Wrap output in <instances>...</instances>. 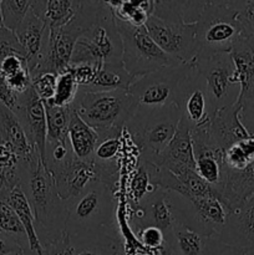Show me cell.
Returning a JSON list of instances; mask_svg holds the SVG:
<instances>
[{
  "label": "cell",
  "instance_id": "d4e9b609",
  "mask_svg": "<svg viewBox=\"0 0 254 255\" xmlns=\"http://www.w3.org/2000/svg\"><path fill=\"white\" fill-rule=\"evenodd\" d=\"M0 139L15 149L21 159H27L32 153L37 152L27 141L26 134L12 110L0 101Z\"/></svg>",
  "mask_w": 254,
  "mask_h": 255
},
{
  "label": "cell",
  "instance_id": "5b68a950",
  "mask_svg": "<svg viewBox=\"0 0 254 255\" xmlns=\"http://www.w3.org/2000/svg\"><path fill=\"white\" fill-rule=\"evenodd\" d=\"M242 35L236 11L228 1H204L196 21V59L229 54Z\"/></svg>",
  "mask_w": 254,
  "mask_h": 255
},
{
  "label": "cell",
  "instance_id": "c3c4849f",
  "mask_svg": "<svg viewBox=\"0 0 254 255\" xmlns=\"http://www.w3.org/2000/svg\"><path fill=\"white\" fill-rule=\"evenodd\" d=\"M19 251H22V249L20 248L16 241L12 239L10 236H7V234L0 232V255H7Z\"/></svg>",
  "mask_w": 254,
  "mask_h": 255
},
{
  "label": "cell",
  "instance_id": "bcb514c9",
  "mask_svg": "<svg viewBox=\"0 0 254 255\" xmlns=\"http://www.w3.org/2000/svg\"><path fill=\"white\" fill-rule=\"evenodd\" d=\"M17 95L14 94L11 91V89L9 87L6 81V77L2 74V71L0 70V101L5 105L6 107H9L10 110H14L15 105H16Z\"/></svg>",
  "mask_w": 254,
  "mask_h": 255
},
{
  "label": "cell",
  "instance_id": "30bf717a",
  "mask_svg": "<svg viewBox=\"0 0 254 255\" xmlns=\"http://www.w3.org/2000/svg\"><path fill=\"white\" fill-rule=\"evenodd\" d=\"M194 66L206 89L211 119L218 110L236 104L239 96V85L234 80V64L231 54L196 59Z\"/></svg>",
  "mask_w": 254,
  "mask_h": 255
},
{
  "label": "cell",
  "instance_id": "d6986e66",
  "mask_svg": "<svg viewBox=\"0 0 254 255\" xmlns=\"http://www.w3.org/2000/svg\"><path fill=\"white\" fill-rule=\"evenodd\" d=\"M229 54L234 64V80L239 85L237 104L244 110L254 100V47L248 37L242 36Z\"/></svg>",
  "mask_w": 254,
  "mask_h": 255
},
{
  "label": "cell",
  "instance_id": "cb8c5ba5",
  "mask_svg": "<svg viewBox=\"0 0 254 255\" xmlns=\"http://www.w3.org/2000/svg\"><path fill=\"white\" fill-rule=\"evenodd\" d=\"M67 138L72 152L84 162L94 161V153L99 143V134L72 110L69 120Z\"/></svg>",
  "mask_w": 254,
  "mask_h": 255
},
{
  "label": "cell",
  "instance_id": "f35d334b",
  "mask_svg": "<svg viewBox=\"0 0 254 255\" xmlns=\"http://www.w3.org/2000/svg\"><path fill=\"white\" fill-rule=\"evenodd\" d=\"M57 74L54 72H40L31 75V85L36 95L42 102L51 101L56 90Z\"/></svg>",
  "mask_w": 254,
  "mask_h": 255
},
{
  "label": "cell",
  "instance_id": "681fc988",
  "mask_svg": "<svg viewBox=\"0 0 254 255\" xmlns=\"http://www.w3.org/2000/svg\"><path fill=\"white\" fill-rule=\"evenodd\" d=\"M7 255H25V253L22 251H19V252H14V253H10Z\"/></svg>",
  "mask_w": 254,
  "mask_h": 255
},
{
  "label": "cell",
  "instance_id": "603a6c76",
  "mask_svg": "<svg viewBox=\"0 0 254 255\" xmlns=\"http://www.w3.org/2000/svg\"><path fill=\"white\" fill-rule=\"evenodd\" d=\"M207 237L177 222L166 237L167 255H207Z\"/></svg>",
  "mask_w": 254,
  "mask_h": 255
},
{
  "label": "cell",
  "instance_id": "ee69618b",
  "mask_svg": "<svg viewBox=\"0 0 254 255\" xmlns=\"http://www.w3.org/2000/svg\"><path fill=\"white\" fill-rule=\"evenodd\" d=\"M6 81L11 91L14 94L20 95L31 87V75H30L29 70L24 69L11 76H7Z\"/></svg>",
  "mask_w": 254,
  "mask_h": 255
},
{
  "label": "cell",
  "instance_id": "9c48e42d",
  "mask_svg": "<svg viewBox=\"0 0 254 255\" xmlns=\"http://www.w3.org/2000/svg\"><path fill=\"white\" fill-rule=\"evenodd\" d=\"M193 71L194 60L177 66L162 67L138 77L129 86L128 92L141 107L157 109L178 105L184 85Z\"/></svg>",
  "mask_w": 254,
  "mask_h": 255
},
{
  "label": "cell",
  "instance_id": "7402d4cb",
  "mask_svg": "<svg viewBox=\"0 0 254 255\" xmlns=\"http://www.w3.org/2000/svg\"><path fill=\"white\" fill-rule=\"evenodd\" d=\"M252 197H254V161L241 171L227 169L226 183L219 199L228 212L239 208Z\"/></svg>",
  "mask_w": 254,
  "mask_h": 255
},
{
  "label": "cell",
  "instance_id": "60d3db41",
  "mask_svg": "<svg viewBox=\"0 0 254 255\" xmlns=\"http://www.w3.org/2000/svg\"><path fill=\"white\" fill-rule=\"evenodd\" d=\"M137 236H138L139 242L146 248L151 249V251H159L167 254L166 236L161 229L156 228V227H144L137 232Z\"/></svg>",
  "mask_w": 254,
  "mask_h": 255
},
{
  "label": "cell",
  "instance_id": "2e32d148",
  "mask_svg": "<svg viewBox=\"0 0 254 255\" xmlns=\"http://www.w3.org/2000/svg\"><path fill=\"white\" fill-rule=\"evenodd\" d=\"M192 125L182 116L173 138L164 148L157 161V167L181 176L189 171H196L193 146H192Z\"/></svg>",
  "mask_w": 254,
  "mask_h": 255
},
{
  "label": "cell",
  "instance_id": "83f0119b",
  "mask_svg": "<svg viewBox=\"0 0 254 255\" xmlns=\"http://www.w3.org/2000/svg\"><path fill=\"white\" fill-rule=\"evenodd\" d=\"M137 80L132 76L122 62L117 64L102 65L95 76L90 86L85 87V91L89 92H111V91H128L129 86ZM80 89V87H79Z\"/></svg>",
  "mask_w": 254,
  "mask_h": 255
},
{
  "label": "cell",
  "instance_id": "7c38bea8",
  "mask_svg": "<svg viewBox=\"0 0 254 255\" xmlns=\"http://www.w3.org/2000/svg\"><path fill=\"white\" fill-rule=\"evenodd\" d=\"M144 26L157 46L174 60L181 64L196 60V22L169 21L151 15Z\"/></svg>",
  "mask_w": 254,
  "mask_h": 255
},
{
  "label": "cell",
  "instance_id": "e0dca14e",
  "mask_svg": "<svg viewBox=\"0 0 254 255\" xmlns=\"http://www.w3.org/2000/svg\"><path fill=\"white\" fill-rule=\"evenodd\" d=\"M242 106L234 105L218 110L208 124V132L217 148L226 151L237 142L251 137L241 120Z\"/></svg>",
  "mask_w": 254,
  "mask_h": 255
},
{
  "label": "cell",
  "instance_id": "ffe728a7",
  "mask_svg": "<svg viewBox=\"0 0 254 255\" xmlns=\"http://www.w3.org/2000/svg\"><path fill=\"white\" fill-rule=\"evenodd\" d=\"M178 106L182 111V116L186 117L192 127L202 126L211 121L208 97H207L203 81L201 76L197 74L196 66L184 85Z\"/></svg>",
  "mask_w": 254,
  "mask_h": 255
},
{
  "label": "cell",
  "instance_id": "f1b7e54d",
  "mask_svg": "<svg viewBox=\"0 0 254 255\" xmlns=\"http://www.w3.org/2000/svg\"><path fill=\"white\" fill-rule=\"evenodd\" d=\"M111 7L114 16L121 21L129 22L136 26L146 24L147 19L154 12L156 1L152 0H120V1H106Z\"/></svg>",
  "mask_w": 254,
  "mask_h": 255
},
{
  "label": "cell",
  "instance_id": "7a4b0ae2",
  "mask_svg": "<svg viewBox=\"0 0 254 255\" xmlns=\"http://www.w3.org/2000/svg\"><path fill=\"white\" fill-rule=\"evenodd\" d=\"M72 110L91 126L99 139L122 133L127 122L138 109V104L128 91L89 92L79 89Z\"/></svg>",
  "mask_w": 254,
  "mask_h": 255
},
{
  "label": "cell",
  "instance_id": "6da1fadb",
  "mask_svg": "<svg viewBox=\"0 0 254 255\" xmlns=\"http://www.w3.org/2000/svg\"><path fill=\"white\" fill-rule=\"evenodd\" d=\"M20 188L34 213L40 243L59 238L65 233L66 202L60 197L54 178L42 163L39 152L27 159L20 158Z\"/></svg>",
  "mask_w": 254,
  "mask_h": 255
},
{
  "label": "cell",
  "instance_id": "484cf974",
  "mask_svg": "<svg viewBox=\"0 0 254 255\" xmlns=\"http://www.w3.org/2000/svg\"><path fill=\"white\" fill-rule=\"evenodd\" d=\"M0 198L5 199L19 217L20 222H21L22 227L25 229V233H26L31 255H42V246L40 243L39 237H37L36 228H35L34 213H32L31 207H30L29 202H27L26 197H25L20 186L15 187L10 192L0 196Z\"/></svg>",
  "mask_w": 254,
  "mask_h": 255
},
{
  "label": "cell",
  "instance_id": "8992f818",
  "mask_svg": "<svg viewBox=\"0 0 254 255\" xmlns=\"http://www.w3.org/2000/svg\"><path fill=\"white\" fill-rule=\"evenodd\" d=\"M122 62V40L114 12L106 1H100L95 24L76 41L70 65L87 64L101 67Z\"/></svg>",
  "mask_w": 254,
  "mask_h": 255
},
{
  "label": "cell",
  "instance_id": "d6a6232c",
  "mask_svg": "<svg viewBox=\"0 0 254 255\" xmlns=\"http://www.w3.org/2000/svg\"><path fill=\"white\" fill-rule=\"evenodd\" d=\"M46 111V142H69L67 131H69V120L71 114V106L60 107L55 106L50 101L44 102Z\"/></svg>",
  "mask_w": 254,
  "mask_h": 255
},
{
  "label": "cell",
  "instance_id": "7bdbcfd3",
  "mask_svg": "<svg viewBox=\"0 0 254 255\" xmlns=\"http://www.w3.org/2000/svg\"><path fill=\"white\" fill-rule=\"evenodd\" d=\"M70 71L74 75L75 80H76L77 85L80 89H85V87L90 86L94 81L95 76L97 74L99 67L92 66V65L81 64V65H69Z\"/></svg>",
  "mask_w": 254,
  "mask_h": 255
},
{
  "label": "cell",
  "instance_id": "1f68e13d",
  "mask_svg": "<svg viewBox=\"0 0 254 255\" xmlns=\"http://www.w3.org/2000/svg\"><path fill=\"white\" fill-rule=\"evenodd\" d=\"M158 173L159 167L139 158L138 168L132 181V196H133L134 206L158 189Z\"/></svg>",
  "mask_w": 254,
  "mask_h": 255
},
{
  "label": "cell",
  "instance_id": "836d02e7",
  "mask_svg": "<svg viewBox=\"0 0 254 255\" xmlns=\"http://www.w3.org/2000/svg\"><path fill=\"white\" fill-rule=\"evenodd\" d=\"M0 232L16 241L25 255H31L26 233L14 209L5 199L0 198Z\"/></svg>",
  "mask_w": 254,
  "mask_h": 255
},
{
  "label": "cell",
  "instance_id": "e575fe53",
  "mask_svg": "<svg viewBox=\"0 0 254 255\" xmlns=\"http://www.w3.org/2000/svg\"><path fill=\"white\" fill-rule=\"evenodd\" d=\"M254 161V134L232 144L223 153L224 166L229 171H241Z\"/></svg>",
  "mask_w": 254,
  "mask_h": 255
},
{
  "label": "cell",
  "instance_id": "3957f363",
  "mask_svg": "<svg viewBox=\"0 0 254 255\" xmlns=\"http://www.w3.org/2000/svg\"><path fill=\"white\" fill-rule=\"evenodd\" d=\"M181 117L178 105L157 109L138 106L125 128L136 143L139 158L157 164L161 153L173 138Z\"/></svg>",
  "mask_w": 254,
  "mask_h": 255
},
{
  "label": "cell",
  "instance_id": "f907efd6",
  "mask_svg": "<svg viewBox=\"0 0 254 255\" xmlns=\"http://www.w3.org/2000/svg\"><path fill=\"white\" fill-rule=\"evenodd\" d=\"M0 27H2V16H1V6H0Z\"/></svg>",
  "mask_w": 254,
  "mask_h": 255
},
{
  "label": "cell",
  "instance_id": "b9f144b4",
  "mask_svg": "<svg viewBox=\"0 0 254 255\" xmlns=\"http://www.w3.org/2000/svg\"><path fill=\"white\" fill-rule=\"evenodd\" d=\"M41 246L42 255H74L71 239L66 232L62 233L59 238L46 242Z\"/></svg>",
  "mask_w": 254,
  "mask_h": 255
},
{
  "label": "cell",
  "instance_id": "8d00e7d4",
  "mask_svg": "<svg viewBox=\"0 0 254 255\" xmlns=\"http://www.w3.org/2000/svg\"><path fill=\"white\" fill-rule=\"evenodd\" d=\"M2 26L15 32L31 7L30 0H2L0 1Z\"/></svg>",
  "mask_w": 254,
  "mask_h": 255
},
{
  "label": "cell",
  "instance_id": "ab89813d",
  "mask_svg": "<svg viewBox=\"0 0 254 255\" xmlns=\"http://www.w3.org/2000/svg\"><path fill=\"white\" fill-rule=\"evenodd\" d=\"M17 55L26 59V54L22 46L20 45L15 32L5 29L4 26L0 27V65L6 57Z\"/></svg>",
  "mask_w": 254,
  "mask_h": 255
},
{
  "label": "cell",
  "instance_id": "f546056e",
  "mask_svg": "<svg viewBox=\"0 0 254 255\" xmlns=\"http://www.w3.org/2000/svg\"><path fill=\"white\" fill-rule=\"evenodd\" d=\"M71 239L74 255H120L119 241L107 234H91Z\"/></svg>",
  "mask_w": 254,
  "mask_h": 255
},
{
  "label": "cell",
  "instance_id": "4fadbf2b",
  "mask_svg": "<svg viewBox=\"0 0 254 255\" xmlns=\"http://www.w3.org/2000/svg\"><path fill=\"white\" fill-rule=\"evenodd\" d=\"M208 124L192 128V146L197 174L212 187L219 198L226 183L227 168L223 162L224 152L212 142Z\"/></svg>",
  "mask_w": 254,
  "mask_h": 255
},
{
  "label": "cell",
  "instance_id": "9a60e30c",
  "mask_svg": "<svg viewBox=\"0 0 254 255\" xmlns=\"http://www.w3.org/2000/svg\"><path fill=\"white\" fill-rule=\"evenodd\" d=\"M217 239L242 255L254 248V197L229 212Z\"/></svg>",
  "mask_w": 254,
  "mask_h": 255
},
{
  "label": "cell",
  "instance_id": "44dd1931",
  "mask_svg": "<svg viewBox=\"0 0 254 255\" xmlns=\"http://www.w3.org/2000/svg\"><path fill=\"white\" fill-rule=\"evenodd\" d=\"M15 35L26 54L27 70L32 72L39 62L42 47L49 35V27L30 7L25 19L15 31Z\"/></svg>",
  "mask_w": 254,
  "mask_h": 255
},
{
  "label": "cell",
  "instance_id": "f6af8a7d",
  "mask_svg": "<svg viewBox=\"0 0 254 255\" xmlns=\"http://www.w3.org/2000/svg\"><path fill=\"white\" fill-rule=\"evenodd\" d=\"M27 69V61L25 57L17 56V55H12V56L6 57L4 61L0 65V70L5 77L11 76V75L16 74V72L21 71V70Z\"/></svg>",
  "mask_w": 254,
  "mask_h": 255
},
{
  "label": "cell",
  "instance_id": "5bb4252c",
  "mask_svg": "<svg viewBox=\"0 0 254 255\" xmlns=\"http://www.w3.org/2000/svg\"><path fill=\"white\" fill-rule=\"evenodd\" d=\"M12 111L16 115L27 141L39 152L40 158L44 163L47 138L46 111L44 102L39 99L32 89V85L26 91L17 95L16 105Z\"/></svg>",
  "mask_w": 254,
  "mask_h": 255
},
{
  "label": "cell",
  "instance_id": "7dc6e473",
  "mask_svg": "<svg viewBox=\"0 0 254 255\" xmlns=\"http://www.w3.org/2000/svg\"><path fill=\"white\" fill-rule=\"evenodd\" d=\"M248 39L254 47V37H248ZM241 120L242 122H243L244 126H246V128L248 129L249 133L254 134V100L253 102H252L251 106L242 110Z\"/></svg>",
  "mask_w": 254,
  "mask_h": 255
},
{
  "label": "cell",
  "instance_id": "4316f807",
  "mask_svg": "<svg viewBox=\"0 0 254 255\" xmlns=\"http://www.w3.org/2000/svg\"><path fill=\"white\" fill-rule=\"evenodd\" d=\"M81 1L72 0H47V1H31V10L37 17L45 22L50 30L59 29L77 14Z\"/></svg>",
  "mask_w": 254,
  "mask_h": 255
},
{
  "label": "cell",
  "instance_id": "74e56055",
  "mask_svg": "<svg viewBox=\"0 0 254 255\" xmlns=\"http://www.w3.org/2000/svg\"><path fill=\"white\" fill-rule=\"evenodd\" d=\"M228 5L236 11L242 35L244 37H254V0L228 1Z\"/></svg>",
  "mask_w": 254,
  "mask_h": 255
},
{
  "label": "cell",
  "instance_id": "4dcf8cb0",
  "mask_svg": "<svg viewBox=\"0 0 254 255\" xmlns=\"http://www.w3.org/2000/svg\"><path fill=\"white\" fill-rule=\"evenodd\" d=\"M20 186V157L6 142L0 139V196Z\"/></svg>",
  "mask_w": 254,
  "mask_h": 255
},
{
  "label": "cell",
  "instance_id": "d590c367",
  "mask_svg": "<svg viewBox=\"0 0 254 255\" xmlns=\"http://www.w3.org/2000/svg\"><path fill=\"white\" fill-rule=\"evenodd\" d=\"M77 92H79V85L67 66L64 71L57 75L56 90H55L54 99L50 102L55 106L69 107L74 104Z\"/></svg>",
  "mask_w": 254,
  "mask_h": 255
},
{
  "label": "cell",
  "instance_id": "ac0fdd59",
  "mask_svg": "<svg viewBox=\"0 0 254 255\" xmlns=\"http://www.w3.org/2000/svg\"><path fill=\"white\" fill-rule=\"evenodd\" d=\"M57 192L65 202L79 196L94 182L100 181L94 161L84 162L74 157L67 164L51 174Z\"/></svg>",
  "mask_w": 254,
  "mask_h": 255
},
{
  "label": "cell",
  "instance_id": "8fae6325",
  "mask_svg": "<svg viewBox=\"0 0 254 255\" xmlns=\"http://www.w3.org/2000/svg\"><path fill=\"white\" fill-rule=\"evenodd\" d=\"M188 206L183 197L158 188L134 206L137 232L144 227H156L167 237L177 222L186 223Z\"/></svg>",
  "mask_w": 254,
  "mask_h": 255
},
{
  "label": "cell",
  "instance_id": "52a82bcc",
  "mask_svg": "<svg viewBox=\"0 0 254 255\" xmlns=\"http://www.w3.org/2000/svg\"><path fill=\"white\" fill-rule=\"evenodd\" d=\"M100 1H81L77 14L59 29H49L37 66L30 75L54 72L59 75L70 65L77 40L95 24Z\"/></svg>",
  "mask_w": 254,
  "mask_h": 255
},
{
  "label": "cell",
  "instance_id": "277c9868",
  "mask_svg": "<svg viewBox=\"0 0 254 255\" xmlns=\"http://www.w3.org/2000/svg\"><path fill=\"white\" fill-rule=\"evenodd\" d=\"M67 219L65 232L70 238L99 234L114 222V191L97 181L79 196L66 201Z\"/></svg>",
  "mask_w": 254,
  "mask_h": 255
},
{
  "label": "cell",
  "instance_id": "ba28073f",
  "mask_svg": "<svg viewBox=\"0 0 254 255\" xmlns=\"http://www.w3.org/2000/svg\"><path fill=\"white\" fill-rule=\"evenodd\" d=\"M122 40V64L134 77H142L162 67L181 65L162 51L147 31L146 26H136L115 17Z\"/></svg>",
  "mask_w": 254,
  "mask_h": 255
}]
</instances>
